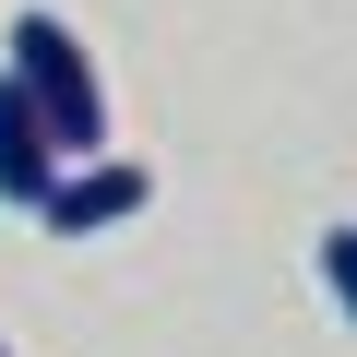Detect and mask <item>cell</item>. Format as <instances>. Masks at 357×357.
Here are the masks:
<instances>
[{
	"label": "cell",
	"mask_w": 357,
	"mask_h": 357,
	"mask_svg": "<svg viewBox=\"0 0 357 357\" xmlns=\"http://www.w3.org/2000/svg\"><path fill=\"white\" fill-rule=\"evenodd\" d=\"M0 357H13V345H0Z\"/></svg>",
	"instance_id": "obj_5"
},
{
	"label": "cell",
	"mask_w": 357,
	"mask_h": 357,
	"mask_svg": "<svg viewBox=\"0 0 357 357\" xmlns=\"http://www.w3.org/2000/svg\"><path fill=\"white\" fill-rule=\"evenodd\" d=\"M321 286H333V310L357 321V227H321Z\"/></svg>",
	"instance_id": "obj_4"
},
{
	"label": "cell",
	"mask_w": 357,
	"mask_h": 357,
	"mask_svg": "<svg viewBox=\"0 0 357 357\" xmlns=\"http://www.w3.org/2000/svg\"><path fill=\"white\" fill-rule=\"evenodd\" d=\"M48 178H60V131L36 119V96H24L13 72H0V203H24V215H36Z\"/></svg>",
	"instance_id": "obj_3"
},
{
	"label": "cell",
	"mask_w": 357,
	"mask_h": 357,
	"mask_svg": "<svg viewBox=\"0 0 357 357\" xmlns=\"http://www.w3.org/2000/svg\"><path fill=\"white\" fill-rule=\"evenodd\" d=\"M143 203H155V178L96 143V155H60V178L36 191V227H48V238H107V227H131Z\"/></svg>",
	"instance_id": "obj_2"
},
{
	"label": "cell",
	"mask_w": 357,
	"mask_h": 357,
	"mask_svg": "<svg viewBox=\"0 0 357 357\" xmlns=\"http://www.w3.org/2000/svg\"><path fill=\"white\" fill-rule=\"evenodd\" d=\"M0 72L36 96V119L60 131V155H96V143H107V84H96L84 36H72L60 13H13V60H0Z\"/></svg>",
	"instance_id": "obj_1"
}]
</instances>
